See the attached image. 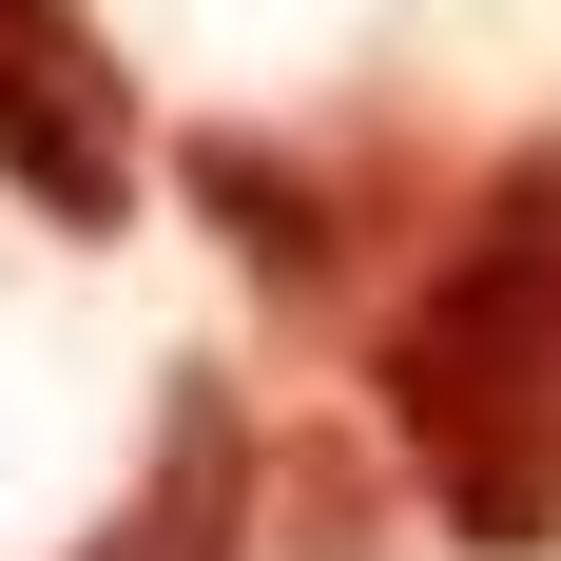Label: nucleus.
Wrapping results in <instances>:
<instances>
[{"label":"nucleus","mask_w":561,"mask_h":561,"mask_svg":"<svg viewBox=\"0 0 561 561\" xmlns=\"http://www.w3.org/2000/svg\"><path fill=\"white\" fill-rule=\"evenodd\" d=\"M368 426L446 504L465 561H542L561 542V136H523L465 194L446 272L407 290L388 348H368Z\"/></svg>","instance_id":"nucleus-1"},{"label":"nucleus","mask_w":561,"mask_h":561,"mask_svg":"<svg viewBox=\"0 0 561 561\" xmlns=\"http://www.w3.org/2000/svg\"><path fill=\"white\" fill-rule=\"evenodd\" d=\"M174 194L214 214V252L272 290V310H330V290H348V194L290 156V136H232V116H214V136H174Z\"/></svg>","instance_id":"nucleus-4"},{"label":"nucleus","mask_w":561,"mask_h":561,"mask_svg":"<svg viewBox=\"0 0 561 561\" xmlns=\"http://www.w3.org/2000/svg\"><path fill=\"white\" fill-rule=\"evenodd\" d=\"M252 523H272L252 388H232V368H156V446H136V484L98 504L78 561H252Z\"/></svg>","instance_id":"nucleus-3"},{"label":"nucleus","mask_w":561,"mask_h":561,"mask_svg":"<svg viewBox=\"0 0 561 561\" xmlns=\"http://www.w3.org/2000/svg\"><path fill=\"white\" fill-rule=\"evenodd\" d=\"M272 561H368V446H272Z\"/></svg>","instance_id":"nucleus-5"},{"label":"nucleus","mask_w":561,"mask_h":561,"mask_svg":"<svg viewBox=\"0 0 561 561\" xmlns=\"http://www.w3.org/2000/svg\"><path fill=\"white\" fill-rule=\"evenodd\" d=\"M136 174H156V136H136L116 39L78 20V0H0V194H20L39 232H116Z\"/></svg>","instance_id":"nucleus-2"}]
</instances>
